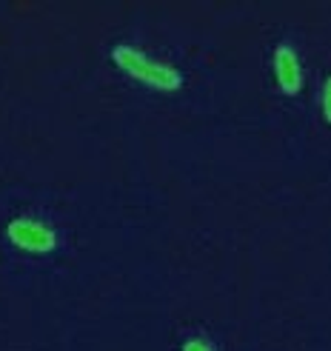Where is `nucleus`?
<instances>
[{
    "instance_id": "5",
    "label": "nucleus",
    "mask_w": 331,
    "mask_h": 351,
    "mask_svg": "<svg viewBox=\"0 0 331 351\" xmlns=\"http://www.w3.org/2000/svg\"><path fill=\"white\" fill-rule=\"evenodd\" d=\"M183 351H214V348H212V343H206V340H188L183 346Z\"/></svg>"
},
{
    "instance_id": "4",
    "label": "nucleus",
    "mask_w": 331,
    "mask_h": 351,
    "mask_svg": "<svg viewBox=\"0 0 331 351\" xmlns=\"http://www.w3.org/2000/svg\"><path fill=\"white\" fill-rule=\"evenodd\" d=\"M323 114H326V120L331 123V77H328L326 86H323Z\"/></svg>"
},
{
    "instance_id": "2",
    "label": "nucleus",
    "mask_w": 331,
    "mask_h": 351,
    "mask_svg": "<svg viewBox=\"0 0 331 351\" xmlns=\"http://www.w3.org/2000/svg\"><path fill=\"white\" fill-rule=\"evenodd\" d=\"M9 237L14 245L29 252H49L55 249V232L46 229L43 223L38 220H26V217H17L9 223Z\"/></svg>"
},
{
    "instance_id": "3",
    "label": "nucleus",
    "mask_w": 331,
    "mask_h": 351,
    "mask_svg": "<svg viewBox=\"0 0 331 351\" xmlns=\"http://www.w3.org/2000/svg\"><path fill=\"white\" fill-rule=\"evenodd\" d=\"M274 77L280 83V89L286 95H297L303 89V66L297 51L291 46H277L274 51Z\"/></svg>"
},
{
    "instance_id": "1",
    "label": "nucleus",
    "mask_w": 331,
    "mask_h": 351,
    "mask_svg": "<svg viewBox=\"0 0 331 351\" xmlns=\"http://www.w3.org/2000/svg\"><path fill=\"white\" fill-rule=\"evenodd\" d=\"M114 60H117L120 69H126L134 80L151 86V89H166L169 92V89H177L180 80H183L180 72L171 63L149 58L146 51L134 49V46H117L114 49Z\"/></svg>"
}]
</instances>
